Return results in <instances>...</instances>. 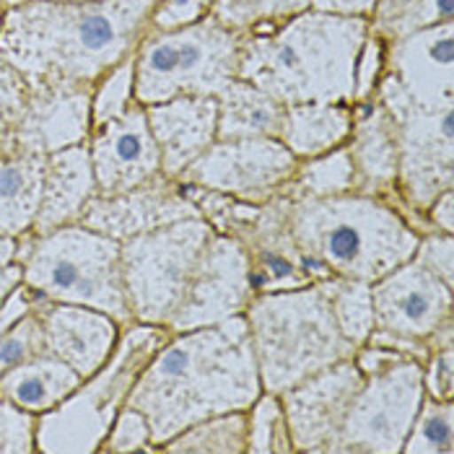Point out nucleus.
<instances>
[{
  "mask_svg": "<svg viewBox=\"0 0 454 454\" xmlns=\"http://www.w3.org/2000/svg\"><path fill=\"white\" fill-rule=\"evenodd\" d=\"M262 395L247 317L169 335L151 356L128 405L151 426L153 452L198 420L249 411Z\"/></svg>",
  "mask_w": 454,
  "mask_h": 454,
  "instance_id": "obj_1",
  "label": "nucleus"
},
{
  "mask_svg": "<svg viewBox=\"0 0 454 454\" xmlns=\"http://www.w3.org/2000/svg\"><path fill=\"white\" fill-rule=\"evenodd\" d=\"M153 5L156 0H24L3 13L0 58L29 83L97 86L136 52Z\"/></svg>",
  "mask_w": 454,
  "mask_h": 454,
  "instance_id": "obj_2",
  "label": "nucleus"
},
{
  "mask_svg": "<svg viewBox=\"0 0 454 454\" xmlns=\"http://www.w3.org/2000/svg\"><path fill=\"white\" fill-rule=\"evenodd\" d=\"M366 36V16L307 8L268 29L247 32L239 78L286 106L353 105L356 63Z\"/></svg>",
  "mask_w": 454,
  "mask_h": 454,
  "instance_id": "obj_3",
  "label": "nucleus"
},
{
  "mask_svg": "<svg viewBox=\"0 0 454 454\" xmlns=\"http://www.w3.org/2000/svg\"><path fill=\"white\" fill-rule=\"evenodd\" d=\"M288 226L299 252L325 280L374 283L408 262L420 239L395 203L361 192L291 198Z\"/></svg>",
  "mask_w": 454,
  "mask_h": 454,
  "instance_id": "obj_4",
  "label": "nucleus"
},
{
  "mask_svg": "<svg viewBox=\"0 0 454 454\" xmlns=\"http://www.w3.org/2000/svg\"><path fill=\"white\" fill-rule=\"evenodd\" d=\"M245 317L262 392L280 395L356 353L338 330L319 280L291 291L254 294Z\"/></svg>",
  "mask_w": 454,
  "mask_h": 454,
  "instance_id": "obj_5",
  "label": "nucleus"
},
{
  "mask_svg": "<svg viewBox=\"0 0 454 454\" xmlns=\"http://www.w3.org/2000/svg\"><path fill=\"white\" fill-rule=\"evenodd\" d=\"M16 262L21 280L42 299L99 309L122 327L133 322L117 239L81 223L50 234L27 231L19 237Z\"/></svg>",
  "mask_w": 454,
  "mask_h": 454,
  "instance_id": "obj_6",
  "label": "nucleus"
},
{
  "mask_svg": "<svg viewBox=\"0 0 454 454\" xmlns=\"http://www.w3.org/2000/svg\"><path fill=\"white\" fill-rule=\"evenodd\" d=\"M167 338L169 333L161 325H125L105 366L86 377L58 408L36 419V452H99L109 426L128 405L143 369Z\"/></svg>",
  "mask_w": 454,
  "mask_h": 454,
  "instance_id": "obj_7",
  "label": "nucleus"
},
{
  "mask_svg": "<svg viewBox=\"0 0 454 454\" xmlns=\"http://www.w3.org/2000/svg\"><path fill=\"white\" fill-rule=\"evenodd\" d=\"M242 39L213 16L167 32L145 27L133 55V99L148 106L175 97H218L239 78Z\"/></svg>",
  "mask_w": 454,
  "mask_h": 454,
  "instance_id": "obj_8",
  "label": "nucleus"
},
{
  "mask_svg": "<svg viewBox=\"0 0 454 454\" xmlns=\"http://www.w3.org/2000/svg\"><path fill=\"white\" fill-rule=\"evenodd\" d=\"M210 234L213 229L198 215L120 242L133 322L164 327L184 294Z\"/></svg>",
  "mask_w": 454,
  "mask_h": 454,
  "instance_id": "obj_9",
  "label": "nucleus"
},
{
  "mask_svg": "<svg viewBox=\"0 0 454 454\" xmlns=\"http://www.w3.org/2000/svg\"><path fill=\"white\" fill-rule=\"evenodd\" d=\"M374 99L389 112L397 128V192L408 208L423 215L444 190H454V106L436 112L420 109L385 70L377 81Z\"/></svg>",
  "mask_w": 454,
  "mask_h": 454,
  "instance_id": "obj_10",
  "label": "nucleus"
},
{
  "mask_svg": "<svg viewBox=\"0 0 454 454\" xmlns=\"http://www.w3.org/2000/svg\"><path fill=\"white\" fill-rule=\"evenodd\" d=\"M423 395V364L416 358L364 377L330 454H400Z\"/></svg>",
  "mask_w": 454,
  "mask_h": 454,
  "instance_id": "obj_11",
  "label": "nucleus"
},
{
  "mask_svg": "<svg viewBox=\"0 0 454 454\" xmlns=\"http://www.w3.org/2000/svg\"><path fill=\"white\" fill-rule=\"evenodd\" d=\"M296 167L299 159L278 138L215 140L179 175V182L262 206L288 195Z\"/></svg>",
  "mask_w": 454,
  "mask_h": 454,
  "instance_id": "obj_12",
  "label": "nucleus"
},
{
  "mask_svg": "<svg viewBox=\"0 0 454 454\" xmlns=\"http://www.w3.org/2000/svg\"><path fill=\"white\" fill-rule=\"evenodd\" d=\"M252 296L254 288L245 247L213 231L164 330L176 335L245 315Z\"/></svg>",
  "mask_w": 454,
  "mask_h": 454,
  "instance_id": "obj_13",
  "label": "nucleus"
},
{
  "mask_svg": "<svg viewBox=\"0 0 454 454\" xmlns=\"http://www.w3.org/2000/svg\"><path fill=\"white\" fill-rule=\"evenodd\" d=\"M361 385L364 374L353 358H346L283 389L280 403L288 420L294 452L330 454Z\"/></svg>",
  "mask_w": 454,
  "mask_h": 454,
  "instance_id": "obj_14",
  "label": "nucleus"
},
{
  "mask_svg": "<svg viewBox=\"0 0 454 454\" xmlns=\"http://www.w3.org/2000/svg\"><path fill=\"white\" fill-rule=\"evenodd\" d=\"M86 143L99 195H117L164 175L145 106L138 102H133L120 117L94 125Z\"/></svg>",
  "mask_w": 454,
  "mask_h": 454,
  "instance_id": "obj_15",
  "label": "nucleus"
},
{
  "mask_svg": "<svg viewBox=\"0 0 454 454\" xmlns=\"http://www.w3.org/2000/svg\"><path fill=\"white\" fill-rule=\"evenodd\" d=\"M452 286L408 260L372 283L374 330L428 340L452 317Z\"/></svg>",
  "mask_w": 454,
  "mask_h": 454,
  "instance_id": "obj_16",
  "label": "nucleus"
},
{
  "mask_svg": "<svg viewBox=\"0 0 454 454\" xmlns=\"http://www.w3.org/2000/svg\"><path fill=\"white\" fill-rule=\"evenodd\" d=\"M198 215L200 210L187 198L182 182L159 175L140 187L117 195H97L81 213L78 223L117 242H125L130 237Z\"/></svg>",
  "mask_w": 454,
  "mask_h": 454,
  "instance_id": "obj_17",
  "label": "nucleus"
},
{
  "mask_svg": "<svg viewBox=\"0 0 454 454\" xmlns=\"http://www.w3.org/2000/svg\"><path fill=\"white\" fill-rule=\"evenodd\" d=\"M454 21L385 42V73L426 112L454 106Z\"/></svg>",
  "mask_w": 454,
  "mask_h": 454,
  "instance_id": "obj_18",
  "label": "nucleus"
},
{
  "mask_svg": "<svg viewBox=\"0 0 454 454\" xmlns=\"http://www.w3.org/2000/svg\"><path fill=\"white\" fill-rule=\"evenodd\" d=\"M94 89L68 81L32 83L21 125L11 143L42 156L86 143L94 128Z\"/></svg>",
  "mask_w": 454,
  "mask_h": 454,
  "instance_id": "obj_19",
  "label": "nucleus"
},
{
  "mask_svg": "<svg viewBox=\"0 0 454 454\" xmlns=\"http://www.w3.org/2000/svg\"><path fill=\"white\" fill-rule=\"evenodd\" d=\"M356 169V192L374 195L395 203V208L405 215V221L420 231L426 218L405 206L397 192V172H400V148H397V128L385 106L374 97L353 105V128L346 140Z\"/></svg>",
  "mask_w": 454,
  "mask_h": 454,
  "instance_id": "obj_20",
  "label": "nucleus"
},
{
  "mask_svg": "<svg viewBox=\"0 0 454 454\" xmlns=\"http://www.w3.org/2000/svg\"><path fill=\"white\" fill-rule=\"evenodd\" d=\"M36 315L44 327L47 353L66 361L81 380L105 366L122 333L117 319L91 307L42 299Z\"/></svg>",
  "mask_w": 454,
  "mask_h": 454,
  "instance_id": "obj_21",
  "label": "nucleus"
},
{
  "mask_svg": "<svg viewBox=\"0 0 454 454\" xmlns=\"http://www.w3.org/2000/svg\"><path fill=\"white\" fill-rule=\"evenodd\" d=\"M145 117L161 153V172L172 179H179L218 138L215 97H175L169 102L145 106Z\"/></svg>",
  "mask_w": 454,
  "mask_h": 454,
  "instance_id": "obj_22",
  "label": "nucleus"
},
{
  "mask_svg": "<svg viewBox=\"0 0 454 454\" xmlns=\"http://www.w3.org/2000/svg\"><path fill=\"white\" fill-rule=\"evenodd\" d=\"M99 195L89 143L55 151L44 161L42 206L36 213L35 234H50L81 221V213Z\"/></svg>",
  "mask_w": 454,
  "mask_h": 454,
  "instance_id": "obj_23",
  "label": "nucleus"
},
{
  "mask_svg": "<svg viewBox=\"0 0 454 454\" xmlns=\"http://www.w3.org/2000/svg\"><path fill=\"white\" fill-rule=\"evenodd\" d=\"M47 156L8 143L0 151V234L21 237L35 229L42 206Z\"/></svg>",
  "mask_w": 454,
  "mask_h": 454,
  "instance_id": "obj_24",
  "label": "nucleus"
},
{
  "mask_svg": "<svg viewBox=\"0 0 454 454\" xmlns=\"http://www.w3.org/2000/svg\"><path fill=\"white\" fill-rule=\"evenodd\" d=\"M215 140L278 138L286 120V105L245 78H234L218 97Z\"/></svg>",
  "mask_w": 454,
  "mask_h": 454,
  "instance_id": "obj_25",
  "label": "nucleus"
},
{
  "mask_svg": "<svg viewBox=\"0 0 454 454\" xmlns=\"http://www.w3.org/2000/svg\"><path fill=\"white\" fill-rule=\"evenodd\" d=\"M83 380L52 353L32 358L5 374H0V397L29 411V413H47L58 408Z\"/></svg>",
  "mask_w": 454,
  "mask_h": 454,
  "instance_id": "obj_26",
  "label": "nucleus"
},
{
  "mask_svg": "<svg viewBox=\"0 0 454 454\" xmlns=\"http://www.w3.org/2000/svg\"><path fill=\"white\" fill-rule=\"evenodd\" d=\"M353 128V105H288L278 140L299 159L343 145Z\"/></svg>",
  "mask_w": 454,
  "mask_h": 454,
  "instance_id": "obj_27",
  "label": "nucleus"
},
{
  "mask_svg": "<svg viewBox=\"0 0 454 454\" xmlns=\"http://www.w3.org/2000/svg\"><path fill=\"white\" fill-rule=\"evenodd\" d=\"M247 411H229L198 420L179 431L156 452L167 454H247Z\"/></svg>",
  "mask_w": 454,
  "mask_h": 454,
  "instance_id": "obj_28",
  "label": "nucleus"
},
{
  "mask_svg": "<svg viewBox=\"0 0 454 454\" xmlns=\"http://www.w3.org/2000/svg\"><path fill=\"white\" fill-rule=\"evenodd\" d=\"M346 192H356V169L346 143L322 156L299 161L288 187L291 198H333Z\"/></svg>",
  "mask_w": 454,
  "mask_h": 454,
  "instance_id": "obj_29",
  "label": "nucleus"
},
{
  "mask_svg": "<svg viewBox=\"0 0 454 454\" xmlns=\"http://www.w3.org/2000/svg\"><path fill=\"white\" fill-rule=\"evenodd\" d=\"M325 286L330 309L338 330L356 348L366 346L374 333V304H372V283L353 278L319 280Z\"/></svg>",
  "mask_w": 454,
  "mask_h": 454,
  "instance_id": "obj_30",
  "label": "nucleus"
},
{
  "mask_svg": "<svg viewBox=\"0 0 454 454\" xmlns=\"http://www.w3.org/2000/svg\"><path fill=\"white\" fill-rule=\"evenodd\" d=\"M309 8V0H213L210 16L239 32H260Z\"/></svg>",
  "mask_w": 454,
  "mask_h": 454,
  "instance_id": "obj_31",
  "label": "nucleus"
},
{
  "mask_svg": "<svg viewBox=\"0 0 454 454\" xmlns=\"http://www.w3.org/2000/svg\"><path fill=\"white\" fill-rule=\"evenodd\" d=\"M400 454H454V400L423 395Z\"/></svg>",
  "mask_w": 454,
  "mask_h": 454,
  "instance_id": "obj_32",
  "label": "nucleus"
},
{
  "mask_svg": "<svg viewBox=\"0 0 454 454\" xmlns=\"http://www.w3.org/2000/svg\"><path fill=\"white\" fill-rule=\"evenodd\" d=\"M454 21L452 0H405L385 16L369 19V32L382 42H395L403 36Z\"/></svg>",
  "mask_w": 454,
  "mask_h": 454,
  "instance_id": "obj_33",
  "label": "nucleus"
},
{
  "mask_svg": "<svg viewBox=\"0 0 454 454\" xmlns=\"http://www.w3.org/2000/svg\"><path fill=\"white\" fill-rule=\"evenodd\" d=\"M247 454H291V434L280 395L262 392L247 411Z\"/></svg>",
  "mask_w": 454,
  "mask_h": 454,
  "instance_id": "obj_34",
  "label": "nucleus"
},
{
  "mask_svg": "<svg viewBox=\"0 0 454 454\" xmlns=\"http://www.w3.org/2000/svg\"><path fill=\"white\" fill-rule=\"evenodd\" d=\"M44 353H47L44 327H42V319L35 309L0 335V374L21 366L32 358H39Z\"/></svg>",
  "mask_w": 454,
  "mask_h": 454,
  "instance_id": "obj_35",
  "label": "nucleus"
},
{
  "mask_svg": "<svg viewBox=\"0 0 454 454\" xmlns=\"http://www.w3.org/2000/svg\"><path fill=\"white\" fill-rule=\"evenodd\" d=\"M136 55V52H133ZM133 55L109 70L94 89V125H102L112 117H120L128 106L133 105V89H136V60Z\"/></svg>",
  "mask_w": 454,
  "mask_h": 454,
  "instance_id": "obj_36",
  "label": "nucleus"
},
{
  "mask_svg": "<svg viewBox=\"0 0 454 454\" xmlns=\"http://www.w3.org/2000/svg\"><path fill=\"white\" fill-rule=\"evenodd\" d=\"M29 94L32 83L27 81V75L0 58V151L16 136Z\"/></svg>",
  "mask_w": 454,
  "mask_h": 454,
  "instance_id": "obj_37",
  "label": "nucleus"
},
{
  "mask_svg": "<svg viewBox=\"0 0 454 454\" xmlns=\"http://www.w3.org/2000/svg\"><path fill=\"white\" fill-rule=\"evenodd\" d=\"M102 454H128V452H153L151 444V426L138 408L125 405L114 423L109 426V434L105 436Z\"/></svg>",
  "mask_w": 454,
  "mask_h": 454,
  "instance_id": "obj_38",
  "label": "nucleus"
},
{
  "mask_svg": "<svg viewBox=\"0 0 454 454\" xmlns=\"http://www.w3.org/2000/svg\"><path fill=\"white\" fill-rule=\"evenodd\" d=\"M36 413L0 397V454L36 452Z\"/></svg>",
  "mask_w": 454,
  "mask_h": 454,
  "instance_id": "obj_39",
  "label": "nucleus"
},
{
  "mask_svg": "<svg viewBox=\"0 0 454 454\" xmlns=\"http://www.w3.org/2000/svg\"><path fill=\"white\" fill-rule=\"evenodd\" d=\"M411 260L454 288V234H444V231L420 234L419 247Z\"/></svg>",
  "mask_w": 454,
  "mask_h": 454,
  "instance_id": "obj_40",
  "label": "nucleus"
},
{
  "mask_svg": "<svg viewBox=\"0 0 454 454\" xmlns=\"http://www.w3.org/2000/svg\"><path fill=\"white\" fill-rule=\"evenodd\" d=\"M213 0H156L148 27L153 29H179L210 16Z\"/></svg>",
  "mask_w": 454,
  "mask_h": 454,
  "instance_id": "obj_41",
  "label": "nucleus"
},
{
  "mask_svg": "<svg viewBox=\"0 0 454 454\" xmlns=\"http://www.w3.org/2000/svg\"><path fill=\"white\" fill-rule=\"evenodd\" d=\"M382 70H385V42L369 32L364 47H361L358 63H356V94H353V105L366 102V99L374 97V89H377V81H380Z\"/></svg>",
  "mask_w": 454,
  "mask_h": 454,
  "instance_id": "obj_42",
  "label": "nucleus"
},
{
  "mask_svg": "<svg viewBox=\"0 0 454 454\" xmlns=\"http://www.w3.org/2000/svg\"><path fill=\"white\" fill-rule=\"evenodd\" d=\"M423 389L434 400H454V346L428 353L423 361Z\"/></svg>",
  "mask_w": 454,
  "mask_h": 454,
  "instance_id": "obj_43",
  "label": "nucleus"
},
{
  "mask_svg": "<svg viewBox=\"0 0 454 454\" xmlns=\"http://www.w3.org/2000/svg\"><path fill=\"white\" fill-rule=\"evenodd\" d=\"M39 301H42V296L36 294L35 288H29V286L21 280V283L5 296V301L0 304V335H3L5 330H11L19 319H24L29 312H35L36 307H39Z\"/></svg>",
  "mask_w": 454,
  "mask_h": 454,
  "instance_id": "obj_44",
  "label": "nucleus"
},
{
  "mask_svg": "<svg viewBox=\"0 0 454 454\" xmlns=\"http://www.w3.org/2000/svg\"><path fill=\"white\" fill-rule=\"evenodd\" d=\"M426 221L431 223V229L454 234V190H444L428 208H426Z\"/></svg>",
  "mask_w": 454,
  "mask_h": 454,
  "instance_id": "obj_45",
  "label": "nucleus"
},
{
  "mask_svg": "<svg viewBox=\"0 0 454 454\" xmlns=\"http://www.w3.org/2000/svg\"><path fill=\"white\" fill-rule=\"evenodd\" d=\"M380 0H309V8L340 16H372Z\"/></svg>",
  "mask_w": 454,
  "mask_h": 454,
  "instance_id": "obj_46",
  "label": "nucleus"
},
{
  "mask_svg": "<svg viewBox=\"0 0 454 454\" xmlns=\"http://www.w3.org/2000/svg\"><path fill=\"white\" fill-rule=\"evenodd\" d=\"M21 283V265L19 262H11V265H3L0 268V304L5 301V296Z\"/></svg>",
  "mask_w": 454,
  "mask_h": 454,
  "instance_id": "obj_47",
  "label": "nucleus"
},
{
  "mask_svg": "<svg viewBox=\"0 0 454 454\" xmlns=\"http://www.w3.org/2000/svg\"><path fill=\"white\" fill-rule=\"evenodd\" d=\"M16 252H19V237L0 234V268L16 262Z\"/></svg>",
  "mask_w": 454,
  "mask_h": 454,
  "instance_id": "obj_48",
  "label": "nucleus"
},
{
  "mask_svg": "<svg viewBox=\"0 0 454 454\" xmlns=\"http://www.w3.org/2000/svg\"><path fill=\"white\" fill-rule=\"evenodd\" d=\"M405 0H380L377 3V8L372 11V16L369 19H377V16H385V13H389V11H395L397 5H403Z\"/></svg>",
  "mask_w": 454,
  "mask_h": 454,
  "instance_id": "obj_49",
  "label": "nucleus"
},
{
  "mask_svg": "<svg viewBox=\"0 0 454 454\" xmlns=\"http://www.w3.org/2000/svg\"><path fill=\"white\" fill-rule=\"evenodd\" d=\"M5 3V8H11V5H19V3H24V0H3Z\"/></svg>",
  "mask_w": 454,
  "mask_h": 454,
  "instance_id": "obj_50",
  "label": "nucleus"
},
{
  "mask_svg": "<svg viewBox=\"0 0 454 454\" xmlns=\"http://www.w3.org/2000/svg\"><path fill=\"white\" fill-rule=\"evenodd\" d=\"M3 13H5V3L0 0V21H3Z\"/></svg>",
  "mask_w": 454,
  "mask_h": 454,
  "instance_id": "obj_51",
  "label": "nucleus"
}]
</instances>
